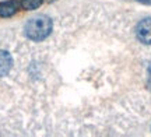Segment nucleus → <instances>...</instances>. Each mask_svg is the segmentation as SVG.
I'll return each mask as SVG.
<instances>
[{"mask_svg":"<svg viewBox=\"0 0 151 137\" xmlns=\"http://www.w3.org/2000/svg\"><path fill=\"white\" fill-rule=\"evenodd\" d=\"M136 37L144 45H151V17L143 18L136 25Z\"/></svg>","mask_w":151,"mask_h":137,"instance_id":"2","label":"nucleus"},{"mask_svg":"<svg viewBox=\"0 0 151 137\" xmlns=\"http://www.w3.org/2000/svg\"><path fill=\"white\" fill-rule=\"evenodd\" d=\"M20 9V3L17 0H6L0 3V17L1 18H9L13 17Z\"/></svg>","mask_w":151,"mask_h":137,"instance_id":"4","label":"nucleus"},{"mask_svg":"<svg viewBox=\"0 0 151 137\" xmlns=\"http://www.w3.org/2000/svg\"><path fill=\"white\" fill-rule=\"evenodd\" d=\"M53 31V21L48 16H37L29 18L24 25V34L32 42H42Z\"/></svg>","mask_w":151,"mask_h":137,"instance_id":"1","label":"nucleus"},{"mask_svg":"<svg viewBox=\"0 0 151 137\" xmlns=\"http://www.w3.org/2000/svg\"><path fill=\"white\" fill-rule=\"evenodd\" d=\"M147 88L151 91V62L148 63V67H147Z\"/></svg>","mask_w":151,"mask_h":137,"instance_id":"6","label":"nucleus"},{"mask_svg":"<svg viewBox=\"0 0 151 137\" xmlns=\"http://www.w3.org/2000/svg\"><path fill=\"white\" fill-rule=\"evenodd\" d=\"M42 3L43 0H21V7L24 10L31 11V10H37Z\"/></svg>","mask_w":151,"mask_h":137,"instance_id":"5","label":"nucleus"},{"mask_svg":"<svg viewBox=\"0 0 151 137\" xmlns=\"http://www.w3.org/2000/svg\"><path fill=\"white\" fill-rule=\"evenodd\" d=\"M137 1H140L143 4H151V0H137Z\"/></svg>","mask_w":151,"mask_h":137,"instance_id":"7","label":"nucleus"},{"mask_svg":"<svg viewBox=\"0 0 151 137\" xmlns=\"http://www.w3.org/2000/svg\"><path fill=\"white\" fill-rule=\"evenodd\" d=\"M49 1H55V0H49Z\"/></svg>","mask_w":151,"mask_h":137,"instance_id":"8","label":"nucleus"},{"mask_svg":"<svg viewBox=\"0 0 151 137\" xmlns=\"http://www.w3.org/2000/svg\"><path fill=\"white\" fill-rule=\"evenodd\" d=\"M13 65H14V60L10 52L0 49V78L9 76V73L13 69Z\"/></svg>","mask_w":151,"mask_h":137,"instance_id":"3","label":"nucleus"}]
</instances>
